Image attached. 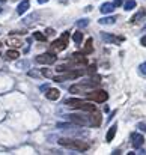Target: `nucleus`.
<instances>
[{"mask_svg": "<svg viewBox=\"0 0 146 155\" xmlns=\"http://www.w3.org/2000/svg\"><path fill=\"white\" fill-rule=\"evenodd\" d=\"M57 143L63 148H68V149H75L78 152H85L89 149V145L85 142V140H78V139H68V137H62L57 140Z\"/></svg>", "mask_w": 146, "mask_h": 155, "instance_id": "f257e3e1", "label": "nucleus"}, {"mask_svg": "<svg viewBox=\"0 0 146 155\" xmlns=\"http://www.w3.org/2000/svg\"><path fill=\"white\" fill-rule=\"evenodd\" d=\"M99 81H101V77H99V75L92 77L91 80L81 81V83H78V84H72V86L69 87V92H71V94H83V92H88V91L97 87L98 84H99Z\"/></svg>", "mask_w": 146, "mask_h": 155, "instance_id": "f03ea898", "label": "nucleus"}, {"mask_svg": "<svg viewBox=\"0 0 146 155\" xmlns=\"http://www.w3.org/2000/svg\"><path fill=\"white\" fill-rule=\"evenodd\" d=\"M65 104L68 107H71V108H78V110L91 111V113L97 110L95 104H91V103H88V101H85V100H78V98H69V100L65 101Z\"/></svg>", "mask_w": 146, "mask_h": 155, "instance_id": "7ed1b4c3", "label": "nucleus"}, {"mask_svg": "<svg viewBox=\"0 0 146 155\" xmlns=\"http://www.w3.org/2000/svg\"><path fill=\"white\" fill-rule=\"evenodd\" d=\"M80 75H83V71H80V69H71V71H68V72H65V74H60V75H56L53 80L56 81V83H63V81H68V80H75V78H78Z\"/></svg>", "mask_w": 146, "mask_h": 155, "instance_id": "20e7f679", "label": "nucleus"}, {"mask_svg": "<svg viewBox=\"0 0 146 155\" xmlns=\"http://www.w3.org/2000/svg\"><path fill=\"white\" fill-rule=\"evenodd\" d=\"M86 98L89 101H94V103H105L108 100V94L102 89H97V91H92L86 95Z\"/></svg>", "mask_w": 146, "mask_h": 155, "instance_id": "39448f33", "label": "nucleus"}, {"mask_svg": "<svg viewBox=\"0 0 146 155\" xmlns=\"http://www.w3.org/2000/svg\"><path fill=\"white\" fill-rule=\"evenodd\" d=\"M68 36H69V33L65 32V33L62 35V38L56 39V41L51 44V50H53V51H63V50L68 47Z\"/></svg>", "mask_w": 146, "mask_h": 155, "instance_id": "423d86ee", "label": "nucleus"}, {"mask_svg": "<svg viewBox=\"0 0 146 155\" xmlns=\"http://www.w3.org/2000/svg\"><path fill=\"white\" fill-rule=\"evenodd\" d=\"M68 120L74 125H80V127H86V125H91L89 122V116H85V114H66Z\"/></svg>", "mask_w": 146, "mask_h": 155, "instance_id": "0eeeda50", "label": "nucleus"}, {"mask_svg": "<svg viewBox=\"0 0 146 155\" xmlns=\"http://www.w3.org/2000/svg\"><path fill=\"white\" fill-rule=\"evenodd\" d=\"M56 60H57V56L54 53H42V54L36 56V62L41 65H53V63H56Z\"/></svg>", "mask_w": 146, "mask_h": 155, "instance_id": "6e6552de", "label": "nucleus"}, {"mask_svg": "<svg viewBox=\"0 0 146 155\" xmlns=\"http://www.w3.org/2000/svg\"><path fill=\"white\" fill-rule=\"evenodd\" d=\"M69 62L71 63H77L80 66H86L88 65V59H86L85 53H72L69 56Z\"/></svg>", "mask_w": 146, "mask_h": 155, "instance_id": "1a4fd4ad", "label": "nucleus"}, {"mask_svg": "<svg viewBox=\"0 0 146 155\" xmlns=\"http://www.w3.org/2000/svg\"><path fill=\"white\" fill-rule=\"evenodd\" d=\"M143 143H145V137H143L142 134H139V133H134V134L131 136V145H133V148H136V149H140V148L143 146Z\"/></svg>", "mask_w": 146, "mask_h": 155, "instance_id": "9d476101", "label": "nucleus"}, {"mask_svg": "<svg viewBox=\"0 0 146 155\" xmlns=\"http://www.w3.org/2000/svg\"><path fill=\"white\" fill-rule=\"evenodd\" d=\"M101 38L105 41V42H110V44H121V41H124V38H119V36H114V35H110V33H101Z\"/></svg>", "mask_w": 146, "mask_h": 155, "instance_id": "9b49d317", "label": "nucleus"}, {"mask_svg": "<svg viewBox=\"0 0 146 155\" xmlns=\"http://www.w3.org/2000/svg\"><path fill=\"white\" fill-rule=\"evenodd\" d=\"M101 120H102V117H101V113L99 111H92V114L89 116V122H91V127H99L101 125Z\"/></svg>", "mask_w": 146, "mask_h": 155, "instance_id": "f8f14e48", "label": "nucleus"}, {"mask_svg": "<svg viewBox=\"0 0 146 155\" xmlns=\"http://www.w3.org/2000/svg\"><path fill=\"white\" fill-rule=\"evenodd\" d=\"M146 18V11L145 9H140L136 15H133L131 17V20H130V23H133V24H137L139 21H142V20H145Z\"/></svg>", "mask_w": 146, "mask_h": 155, "instance_id": "ddd939ff", "label": "nucleus"}, {"mask_svg": "<svg viewBox=\"0 0 146 155\" xmlns=\"http://www.w3.org/2000/svg\"><path fill=\"white\" fill-rule=\"evenodd\" d=\"M114 3H111V2H105V3H102L101 5V8H99V11L102 12V14H110V12H113L114 11Z\"/></svg>", "mask_w": 146, "mask_h": 155, "instance_id": "4468645a", "label": "nucleus"}, {"mask_svg": "<svg viewBox=\"0 0 146 155\" xmlns=\"http://www.w3.org/2000/svg\"><path fill=\"white\" fill-rule=\"evenodd\" d=\"M45 97H47L48 100H51V101H56V100L60 97V91H59V89H54V87H51V89L48 87V92L45 94Z\"/></svg>", "mask_w": 146, "mask_h": 155, "instance_id": "2eb2a0df", "label": "nucleus"}, {"mask_svg": "<svg viewBox=\"0 0 146 155\" xmlns=\"http://www.w3.org/2000/svg\"><path fill=\"white\" fill-rule=\"evenodd\" d=\"M29 6H30V3H29V0H23L18 6H17V14L18 15H23L27 9H29Z\"/></svg>", "mask_w": 146, "mask_h": 155, "instance_id": "dca6fc26", "label": "nucleus"}, {"mask_svg": "<svg viewBox=\"0 0 146 155\" xmlns=\"http://www.w3.org/2000/svg\"><path fill=\"white\" fill-rule=\"evenodd\" d=\"M116 131H118V125L114 124V125H111V127H110V130H108V131H107V134H105V140H107L108 143H110V142L114 139V136H116Z\"/></svg>", "mask_w": 146, "mask_h": 155, "instance_id": "f3484780", "label": "nucleus"}, {"mask_svg": "<svg viewBox=\"0 0 146 155\" xmlns=\"http://www.w3.org/2000/svg\"><path fill=\"white\" fill-rule=\"evenodd\" d=\"M98 23H99V24H102V26H107V24H114V23H116V17H104V18L98 20Z\"/></svg>", "mask_w": 146, "mask_h": 155, "instance_id": "a211bd4d", "label": "nucleus"}, {"mask_svg": "<svg viewBox=\"0 0 146 155\" xmlns=\"http://www.w3.org/2000/svg\"><path fill=\"white\" fill-rule=\"evenodd\" d=\"M94 41H92V38H89L88 41H86V44H85V50H83V53L85 54H91V53L94 51Z\"/></svg>", "mask_w": 146, "mask_h": 155, "instance_id": "6ab92c4d", "label": "nucleus"}, {"mask_svg": "<svg viewBox=\"0 0 146 155\" xmlns=\"http://www.w3.org/2000/svg\"><path fill=\"white\" fill-rule=\"evenodd\" d=\"M18 56H20V53L17 51V50H9V51L6 53V59L8 60H17Z\"/></svg>", "mask_w": 146, "mask_h": 155, "instance_id": "aec40b11", "label": "nucleus"}, {"mask_svg": "<svg viewBox=\"0 0 146 155\" xmlns=\"http://www.w3.org/2000/svg\"><path fill=\"white\" fill-rule=\"evenodd\" d=\"M124 8H125V11H133L136 8V0H127Z\"/></svg>", "mask_w": 146, "mask_h": 155, "instance_id": "412c9836", "label": "nucleus"}, {"mask_svg": "<svg viewBox=\"0 0 146 155\" xmlns=\"http://www.w3.org/2000/svg\"><path fill=\"white\" fill-rule=\"evenodd\" d=\"M72 39H74L75 44H80L81 39H83V33H81V32H75V33L72 35Z\"/></svg>", "mask_w": 146, "mask_h": 155, "instance_id": "4be33fe9", "label": "nucleus"}, {"mask_svg": "<svg viewBox=\"0 0 146 155\" xmlns=\"http://www.w3.org/2000/svg\"><path fill=\"white\" fill-rule=\"evenodd\" d=\"M33 38H35V39H38V41H42V42H44V41H47L45 35H42L41 32H35V33H33Z\"/></svg>", "mask_w": 146, "mask_h": 155, "instance_id": "5701e85b", "label": "nucleus"}, {"mask_svg": "<svg viewBox=\"0 0 146 155\" xmlns=\"http://www.w3.org/2000/svg\"><path fill=\"white\" fill-rule=\"evenodd\" d=\"M88 24H89V20H86V18H85V20H80V21H77V26H80V27H86Z\"/></svg>", "mask_w": 146, "mask_h": 155, "instance_id": "b1692460", "label": "nucleus"}, {"mask_svg": "<svg viewBox=\"0 0 146 155\" xmlns=\"http://www.w3.org/2000/svg\"><path fill=\"white\" fill-rule=\"evenodd\" d=\"M95 71H97V65H91L89 69H88V74H94Z\"/></svg>", "mask_w": 146, "mask_h": 155, "instance_id": "393cba45", "label": "nucleus"}, {"mask_svg": "<svg viewBox=\"0 0 146 155\" xmlns=\"http://www.w3.org/2000/svg\"><path fill=\"white\" fill-rule=\"evenodd\" d=\"M23 66H24V68H27V66H29V62H27V60H24V62H20V63H18V68H21V69H23Z\"/></svg>", "mask_w": 146, "mask_h": 155, "instance_id": "a878e982", "label": "nucleus"}, {"mask_svg": "<svg viewBox=\"0 0 146 155\" xmlns=\"http://www.w3.org/2000/svg\"><path fill=\"white\" fill-rule=\"evenodd\" d=\"M139 68H140V72H142V74H145V75H146V62H145V63H142V65H140Z\"/></svg>", "mask_w": 146, "mask_h": 155, "instance_id": "bb28decb", "label": "nucleus"}, {"mask_svg": "<svg viewBox=\"0 0 146 155\" xmlns=\"http://www.w3.org/2000/svg\"><path fill=\"white\" fill-rule=\"evenodd\" d=\"M42 74H44L45 77H51V71L47 69V68H44V69H42Z\"/></svg>", "mask_w": 146, "mask_h": 155, "instance_id": "cd10ccee", "label": "nucleus"}, {"mask_svg": "<svg viewBox=\"0 0 146 155\" xmlns=\"http://www.w3.org/2000/svg\"><path fill=\"white\" fill-rule=\"evenodd\" d=\"M137 128H139L140 131H145L146 133V124H139V125H137Z\"/></svg>", "mask_w": 146, "mask_h": 155, "instance_id": "c85d7f7f", "label": "nucleus"}, {"mask_svg": "<svg viewBox=\"0 0 146 155\" xmlns=\"http://www.w3.org/2000/svg\"><path fill=\"white\" fill-rule=\"evenodd\" d=\"M113 3H114V6L118 8V6H121V5L124 3V0H113Z\"/></svg>", "mask_w": 146, "mask_h": 155, "instance_id": "c756f323", "label": "nucleus"}, {"mask_svg": "<svg viewBox=\"0 0 146 155\" xmlns=\"http://www.w3.org/2000/svg\"><path fill=\"white\" fill-rule=\"evenodd\" d=\"M140 44H142L143 47H146V35L143 36V38H142V39H140Z\"/></svg>", "mask_w": 146, "mask_h": 155, "instance_id": "7c9ffc66", "label": "nucleus"}, {"mask_svg": "<svg viewBox=\"0 0 146 155\" xmlns=\"http://www.w3.org/2000/svg\"><path fill=\"white\" fill-rule=\"evenodd\" d=\"M45 33L51 36V35H54V30H53V29H47V30H45Z\"/></svg>", "mask_w": 146, "mask_h": 155, "instance_id": "2f4dec72", "label": "nucleus"}, {"mask_svg": "<svg viewBox=\"0 0 146 155\" xmlns=\"http://www.w3.org/2000/svg\"><path fill=\"white\" fill-rule=\"evenodd\" d=\"M36 2H38V3H41V5H42V3H47V2H48V0H36Z\"/></svg>", "mask_w": 146, "mask_h": 155, "instance_id": "473e14b6", "label": "nucleus"}, {"mask_svg": "<svg viewBox=\"0 0 146 155\" xmlns=\"http://www.w3.org/2000/svg\"><path fill=\"white\" fill-rule=\"evenodd\" d=\"M2 47H3V44H2V42H0V50H2Z\"/></svg>", "mask_w": 146, "mask_h": 155, "instance_id": "72a5a7b5", "label": "nucleus"}, {"mask_svg": "<svg viewBox=\"0 0 146 155\" xmlns=\"http://www.w3.org/2000/svg\"><path fill=\"white\" fill-rule=\"evenodd\" d=\"M0 3H5V0H0Z\"/></svg>", "mask_w": 146, "mask_h": 155, "instance_id": "f704fd0d", "label": "nucleus"}, {"mask_svg": "<svg viewBox=\"0 0 146 155\" xmlns=\"http://www.w3.org/2000/svg\"><path fill=\"white\" fill-rule=\"evenodd\" d=\"M145 30H146V27H145Z\"/></svg>", "mask_w": 146, "mask_h": 155, "instance_id": "c9c22d12", "label": "nucleus"}]
</instances>
